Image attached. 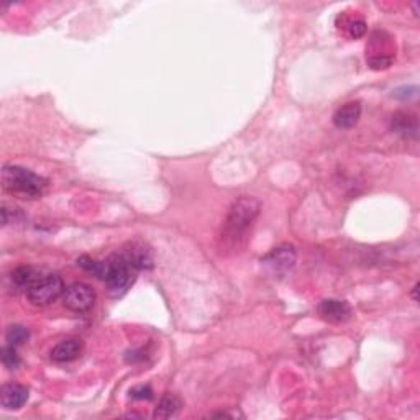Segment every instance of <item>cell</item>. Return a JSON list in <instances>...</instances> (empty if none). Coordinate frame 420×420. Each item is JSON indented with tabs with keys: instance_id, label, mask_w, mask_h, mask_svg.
Segmentation results:
<instances>
[{
	"instance_id": "cell-1",
	"label": "cell",
	"mask_w": 420,
	"mask_h": 420,
	"mask_svg": "<svg viewBox=\"0 0 420 420\" xmlns=\"http://www.w3.org/2000/svg\"><path fill=\"white\" fill-rule=\"evenodd\" d=\"M260 210H261L260 201H256L255 197H248V195H243V197H240L238 201L232 203L225 219V223H223V234H222L223 243L230 245V247L238 245L241 238L245 236V234H247L248 228L251 227V223L255 222Z\"/></svg>"
},
{
	"instance_id": "cell-2",
	"label": "cell",
	"mask_w": 420,
	"mask_h": 420,
	"mask_svg": "<svg viewBox=\"0 0 420 420\" xmlns=\"http://www.w3.org/2000/svg\"><path fill=\"white\" fill-rule=\"evenodd\" d=\"M3 189L22 199H36L45 193L47 181L22 166L7 164L2 169Z\"/></svg>"
},
{
	"instance_id": "cell-3",
	"label": "cell",
	"mask_w": 420,
	"mask_h": 420,
	"mask_svg": "<svg viewBox=\"0 0 420 420\" xmlns=\"http://www.w3.org/2000/svg\"><path fill=\"white\" fill-rule=\"evenodd\" d=\"M135 274L136 269L125 260L122 253L110 256L109 260H107V273L106 277H103L110 296H123L132 286V282L135 281Z\"/></svg>"
},
{
	"instance_id": "cell-4",
	"label": "cell",
	"mask_w": 420,
	"mask_h": 420,
	"mask_svg": "<svg viewBox=\"0 0 420 420\" xmlns=\"http://www.w3.org/2000/svg\"><path fill=\"white\" fill-rule=\"evenodd\" d=\"M61 294H64V282H62L58 274L41 276V280L35 282V284L27 291L28 301L36 307L49 306V304L55 302Z\"/></svg>"
},
{
	"instance_id": "cell-5",
	"label": "cell",
	"mask_w": 420,
	"mask_h": 420,
	"mask_svg": "<svg viewBox=\"0 0 420 420\" xmlns=\"http://www.w3.org/2000/svg\"><path fill=\"white\" fill-rule=\"evenodd\" d=\"M62 304L66 309L76 314H84V312L90 310L95 304V293L90 286L84 284V282H76V284L69 286L64 289L62 294Z\"/></svg>"
},
{
	"instance_id": "cell-6",
	"label": "cell",
	"mask_w": 420,
	"mask_h": 420,
	"mask_svg": "<svg viewBox=\"0 0 420 420\" xmlns=\"http://www.w3.org/2000/svg\"><path fill=\"white\" fill-rule=\"evenodd\" d=\"M296 249L291 245H282V247L274 248L271 253H268L261 263L266 268V271L273 276H284L296 264Z\"/></svg>"
},
{
	"instance_id": "cell-7",
	"label": "cell",
	"mask_w": 420,
	"mask_h": 420,
	"mask_svg": "<svg viewBox=\"0 0 420 420\" xmlns=\"http://www.w3.org/2000/svg\"><path fill=\"white\" fill-rule=\"evenodd\" d=\"M320 317L330 323H343L351 319V306L338 299H325L319 304Z\"/></svg>"
},
{
	"instance_id": "cell-8",
	"label": "cell",
	"mask_w": 420,
	"mask_h": 420,
	"mask_svg": "<svg viewBox=\"0 0 420 420\" xmlns=\"http://www.w3.org/2000/svg\"><path fill=\"white\" fill-rule=\"evenodd\" d=\"M122 255L125 260L136 269V271H140V269L143 271V269L153 268V253L147 245L133 241V243H128L127 247L123 248Z\"/></svg>"
},
{
	"instance_id": "cell-9",
	"label": "cell",
	"mask_w": 420,
	"mask_h": 420,
	"mask_svg": "<svg viewBox=\"0 0 420 420\" xmlns=\"http://www.w3.org/2000/svg\"><path fill=\"white\" fill-rule=\"evenodd\" d=\"M0 401H2V407L8 410H18L25 406L28 401V389L22 384H5L0 393Z\"/></svg>"
},
{
	"instance_id": "cell-10",
	"label": "cell",
	"mask_w": 420,
	"mask_h": 420,
	"mask_svg": "<svg viewBox=\"0 0 420 420\" xmlns=\"http://www.w3.org/2000/svg\"><path fill=\"white\" fill-rule=\"evenodd\" d=\"M82 351V342L77 338L62 340L51 350V360L56 363H69L76 360Z\"/></svg>"
},
{
	"instance_id": "cell-11",
	"label": "cell",
	"mask_w": 420,
	"mask_h": 420,
	"mask_svg": "<svg viewBox=\"0 0 420 420\" xmlns=\"http://www.w3.org/2000/svg\"><path fill=\"white\" fill-rule=\"evenodd\" d=\"M361 117V103L360 102H348L343 107H340L338 110L334 114V123L335 127L343 128H353Z\"/></svg>"
},
{
	"instance_id": "cell-12",
	"label": "cell",
	"mask_w": 420,
	"mask_h": 420,
	"mask_svg": "<svg viewBox=\"0 0 420 420\" xmlns=\"http://www.w3.org/2000/svg\"><path fill=\"white\" fill-rule=\"evenodd\" d=\"M391 128L399 135L406 136V138H415L419 130L417 119H415V115L407 114V112H397L391 120Z\"/></svg>"
},
{
	"instance_id": "cell-13",
	"label": "cell",
	"mask_w": 420,
	"mask_h": 420,
	"mask_svg": "<svg viewBox=\"0 0 420 420\" xmlns=\"http://www.w3.org/2000/svg\"><path fill=\"white\" fill-rule=\"evenodd\" d=\"M41 276H43V274L36 268H32V266H20V268H16L15 271L12 273V281H14L18 288L28 291L35 282L41 280Z\"/></svg>"
},
{
	"instance_id": "cell-14",
	"label": "cell",
	"mask_w": 420,
	"mask_h": 420,
	"mask_svg": "<svg viewBox=\"0 0 420 420\" xmlns=\"http://www.w3.org/2000/svg\"><path fill=\"white\" fill-rule=\"evenodd\" d=\"M181 409H182V401L180 397L174 396V394H164V396L160 399V402H158L155 417L156 419L174 417V415L180 414Z\"/></svg>"
},
{
	"instance_id": "cell-15",
	"label": "cell",
	"mask_w": 420,
	"mask_h": 420,
	"mask_svg": "<svg viewBox=\"0 0 420 420\" xmlns=\"http://www.w3.org/2000/svg\"><path fill=\"white\" fill-rule=\"evenodd\" d=\"M30 338V332L23 325H10L5 332V340L12 347H20V345L27 343Z\"/></svg>"
},
{
	"instance_id": "cell-16",
	"label": "cell",
	"mask_w": 420,
	"mask_h": 420,
	"mask_svg": "<svg viewBox=\"0 0 420 420\" xmlns=\"http://www.w3.org/2000/svg\"><path fill=\"white\" fill-rule=\"evenodd\" d=\"M0 358H2V365L5 366L7 369H16L20 366V356L18 353H16L15 347H12V345L2 348V355H0Z\"/></svg>"
},
{
	"instance_id": "cell-17",
	"label": "cell",
	"mask_w": 420,
	"mask_h": 420,
	"mask_svg": "<svg viewBox=\"0 0 420 420\" xmlns=\"http://www.w3.org/2000/svg\"><path fill=\"white\" fill-rule=\"evenodd\" d=\"M347 30L351 38H361L366 33V23L363 20H351V22L348 23Z\"/></svg>"
},
{
	"instance_id": "cell-18",
	"label": "cell",
	"mask_w": 420,
	"mask_h": 420,
	"mask_svg": "<svg viewBox=\"0 0 420 420\" xmlns=\"http://www.w3.org/2000/svg\"><path fill=\"white\" fill-rule=\"evenodd\" d=\"M130 397L138 399V401H149L153 397V389L149 386H136L130 389Z\"/></svg>"
},
{
	"instance_id": "cell-19",
	"label": "cell",
	"mask_w": 420,
	"mask_h": 420,
	"mask_svg": "<svg viewBox=\"0 0 420 420\" xmlns=\"http://www.w3.org/2000/svg\"><path fill=\"white\" fill-rule=\"evenodd\" d=\"M417 87L409 86V87H401V89L394 90V97L401 99V101H410V99L417 97Z\"/></svg>"
},
{
	"instance_id": "cell-20",
	"label": "cell",
	"mask_w": 420,
	"mask_h": 420,
	"mask_svg": "<svg viewBox=\"0 0 420 420\" xmlns=\"http://www.w3.org/2000/svg\"><path fill=\"white\" fill-rule=\"evenodd\" d=\"M368 62L373 69H386V68H389L391 62H393V58L386 56V55H376V56L369 58Z\"/></svg>"
}]
</instances>
